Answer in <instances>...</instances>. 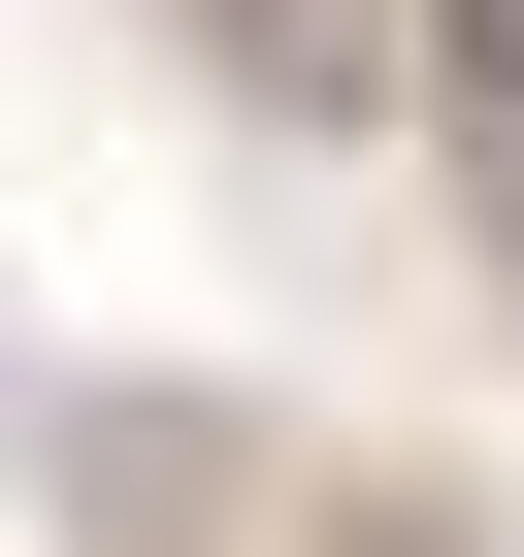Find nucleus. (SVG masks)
Instances as JSON below:
<instances>
[{
  "instance_id": "f257e3e1",
  "label": "nucleus",
  "mask_w": 524,
  "mask_h": 557,
  "mask_svg": "<svg viewBox=\"0 0 524 557\" xmlns=\"http://www.w3.org/2000/svg\"><path fill=\"white\" fill-rule=\"evenodd\" d=\"M426 99H459V164H491V230H524V0H426Z\"/></svg>"
}]
</instances>
